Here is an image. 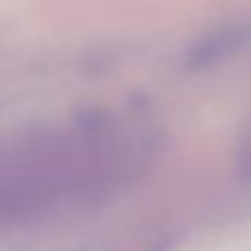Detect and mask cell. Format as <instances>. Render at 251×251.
Instances as JSON below:
<instances>
[{
    "mask_svg": "<svg viewBox=\"0 0 251 251\" xmlns=\"http://www.w3.org/2000/svg\"><path fill=\"white\" fill-rule=\"evenodd\" d=\"M156 130L132 113H101L33 132L7 152L2 216L29 218L110 194L156 152Z\"/></svg>",
    "mask_w": 251,
    "mask_h": 251,
    "instance_id": "1",
    "label": "cell"
}]
</instances>
